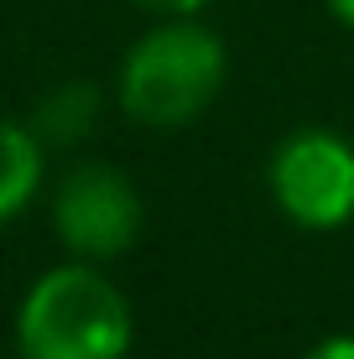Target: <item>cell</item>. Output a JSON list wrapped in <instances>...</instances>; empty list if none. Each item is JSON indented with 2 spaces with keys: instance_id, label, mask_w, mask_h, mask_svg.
Returning <instances> with one entry per match:
<instances>
[{
  "instance_id": "obj_1",
  "label": "cell",
  "mask_w": 354,
  "mask_h": 359,
  "mask_svg": "<svg viewBox=\"0 0 354 359\" xmlns=\"http://www.w3.org/2000/svg\"><path fill=\"white\" fill-rule=\"evenodd\" d=\"M229 79L224 36L198 16H156L151 32L130 42L115 73V99L125 120L146 130H182L219 99Z\"/></svg>"
},
{
  "instance_id": "obj_2",
  "label": "cell",
  "mask_w": 354,
  "mask_h": 359,
  "mask_svg": "<svg viewBox=\"0 0 354 359\" xmlns=\"http://www.w3.org/2000/svg\"><path fill=\"white\" fill-rule=\"evenodd\" d=\"M136 313L94 261H63L21 292L16 359H125Z\"/></svg>"
},
{
  "instance_id": "obj_3",
  "label": "cell",
  "mask_w": 354,
  "mask_h": 359,
  "mask_svg": "<svg viewBox=\"0 0 354 359\" xmlns=\"http://www.w3.org/2000/svg\"><path fill=\"white\" fill-rule=\"evenodd\" d=\"M47 219H53L57 245L73 261L109 266L141 240L146 229V203L141 188L109 162H79L57 177L47 198Z\"/></svg>"
},
{
  "instance_id": "obj_4",
  "label": "cell",
  "mask_w": 354,
  "mask_h": 359,
  "mask_svg": "<svg viewBox=\"0 0 354 359\" xmlns=\"http://www.w3.org/2000/svg\"><path fill=\"white\" fill-rule=\"evenodd\" d=\"M266 188L287 224L308 234L344 229L354 219V141L323 126L282 135L266 162Z\"/></svg>"
},
{
  "instance_id": "obj_5",
  "label": "cell",
  "mask_w": 354,
  "mask_h": 359,
  "mask_svg": "<svg viewBox=\"0 0 354 359\" xmlns=\"http://www.w3.org/2000/svg\"><path fill=\"white\" fill-rule=\"evenodd\" d=\"M100 120H104V89L89 79H68V83H53L36 99L27 126L36 130V141L47 151H73V146H83L100 130Z\"/></svg>"
},
{
  "instance_id": "obj_6",
  "label": "cell",
  "mask_w": 354,
  "mask_h": 359,
  "mask_svg": "<svg viewBox=\"0 0 354 359\" xmlns=\"http://www.w3.org/2000/svg\"><path fill=\"white\" fill-rule=\"evenodd\" d=\"M47 177V146L36 141L27 120L0 115V224L21 219Z\"/></svg>"
},
{
  "instance_id": "obj_7",
  "label": "cell",
  "mask_w": 354,
  "mask_h": 359,
  "mask_svg": "<svg viewBox=\"0 0 354 359\" xmlns=\"http://www.w3.org/2000/svg\"><path fill=\"white\" fill-rule=\"evenodd\" d=\"M130 6H141L146 16H198L214 0H130Z\"/></svg>"
},
{
  "instance_id": "obj_8",
  "label": "cell",
  "mask_w": 354,
  "mask_h": 359,
  "mask_svg": "<svg viewBox=\"0 0 354 359\" xmlns=\"http://www.w3.org/2000/svg\"><path fill=\"white\" fill-rule=\"evenodd\" d=\"M302 359H354V333H328V339H318Z\"/></svg>"
},
{
  "instance_id": "obj_9",
  "label": "cell",
  "mask_w": 354,
  "mask_h": 359,
  "mask_svg": "<svg viewBox=\"0 0 354 359\" xmlns=\"http://www.w3.org/2000/svg\"><path fill=\"white\" fill-rule=\"evenodd\" d=\"M323 6H328V16H334L339 27H349V32H354V0H323Z\"/></svg>"
}]
</instances>
